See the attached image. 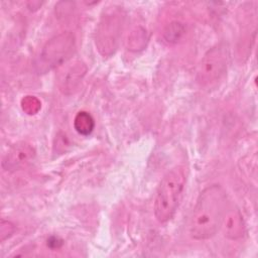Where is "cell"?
Masks as SVG:
<instances>
[{
  "instance_id": "obj_1",
  "label": "cell",
  "mask_w": 258,
  "mask_h": 258,
  "mask_svg": "<svg viewBox=\"0 0 258 258\" xmlns=\"http://www.w3.org/2000/svg\"><path fill=\"white\" fill-rule=\"evenodd\" d=\"M226 209V192L221 185L212 184L204 188L198 197L190 217V236L196 240L212 238L221 227Z\"/></svg>"
},
{
  "instance_id": "obj_2",
  "label": "cell",
  "mask_w": 258,
  "mask_h": 258,
  "mask_svg": "<svg viewBox=\"0 0 258 258\" xmlns=\"http://www.w3.org/2000/svg\"><path fill=\"white\" fill-rule=\"evenodd\" d=\"M183 167L171 168L162 177L154 201V216L160 223L169 221L175 214L185 186Z\"/></svg>"
},
{
  "instance_id": "obj_3",
  "label": "cell",
  "mask_w": 258,
  "mask_h": 258,
  "mask_svg": "<svg viewBox=\"0 0 258 258\" xmlns=\"http://www.w3.org/2000/svg\"><path fill=\"white\" fill-rule=\"evenodd\" d=\"M76 48V38L73 32H60L42 46L34 68L38 74H45L51 70L59 68L67 63L74 54Z\"/></svg>"
},
{
  "instance_id": "obj_4",
  "label": "cell",
  "mask_w": 258,
  "mask_h": 258,
  "mask_svg": "<svg viewBox=\"0 0 258 258\" xmlns=\"http://www.w3.org/2000/svg\"><path fill=\"white\" fill-rule=\"evenodd\" d=\"M123 23L124 15L117 9L108 10L101 17L95 34V44L101 55L110 56L117 50Z\"/></svg>"
},
{
  "instance_id": "obj_5",
  "label": "cell",
  "mask_w": 258,
  "mask_h": 258,
  "mask_svg": "<svg viewBox=\"0 0 258 258\" xmlns=\"http://www.w3.org/2000/svg\"><path fill=\"white\" fill-rule=\"evenodd\" d=\"M228 64V51L222 44L210 48L202 57L197 70V82L209 86L219 81L226 73Z\"/></svg>"
},
{
  "instance_id": "obj_6",
  "label": "cell",
  "mask_w": 258,
  "mask_h": 258,
  "mask_svg": "<svg viewBox=\"0 0 258 258\" xmlns=\"http://www.w3.org/2000/svg\"><path fill=\"white\" fill-rule=\"evenodd\" d=\"M64 64L57 74V87L63 94L71 95L83 81L88 69L82 60H74Z\"/></svg>"
},
{
  "instance_id": "obj_7",
  "label": "cell",
  "mask_w": 258,
  "mask_h": 258,
  "mask_svg": "<svg viewBox=\"0 0 258 258\" xmlns=\"http://www.w3.org/2000/svg\"><path fill=\"white\" fill-rule=\"evenodd\" d=\"M35 156V149L26 142L14 144L4 155L2 167L7 171H14L26 166Z\"/></svg>"
},
{
  "instance_id": "obj_8",
  "label": "cell",
  "mask_w": 258,
  "mask_h": 258,
  "mask_svg": "<svg viewBox=\"0 0 258 258\" xmlns=\"http://www.w3.org/2000/svg\"><path fill=\"white\" fill-rule=\"evenodd\" d=\"M225 237L231 240H238L245 234L246 228L243 216L237 208L226 209L222 219L221 227Z\"/></svg>"
},
{
  "instance_id": "obj_9",
  "label": "cell",
  "mask_w": 258,
  "mask_h": 258,
  "mask_svg": "<svg viewBox=\"0 0 258 258\" xmlns=\"http://www.w3.org/2000/svg\"><path fill=\"white\" fill-rule=\"evenodd\" d=\"M74 128L79 134L87 136L91 134L95 128L94 118L89 112L80 111L74 118Z\"/></svg>"
},
{
  "instance_id": "obj_10",
  "label": "cell",
  "mask_w": 258,
  "mask_h": 258,
  "mask_svg": "<svg viewBox=\"0 0 258 258\" xmlns=\"http://www.w3.org/2000/svg\"><path fill=\"white\" fill-rule=\"evenodd\" d=\"M148 41V35L147 31L141 27H135L128 35L126 45L129 50L132 51H138L143 49Z\"/></svg>"
},
{
  "instance_id": "obj_11",
  "label": "cell",
  "mask_w": 258,
  "mask_h": 258,
  "mask_svg": "<svg viewBox=\"0 0 258 258\" xmlns=\"http://www.w3.org/2000/svg\"><path fill=\"white\" fill-rule=\"evenodd\" d=\"M185 32V26L179 21H172L163 30V38L168 43L178 42Z\"/></svg>"
},
{
  "instance_id": "obj_12",
  "label": "cell",
  "mask_w": 258,
  "mask_h": 258,
  "mask_svg": "<svg viewBox=\"0 0 258 258\" xmlns=\"http://www.w3.org/2000/svg\"><path fill=\"white\" fill-rule=\"evenodd\" d=\"M21 109L27 115H35L41 109V102L40 100L32 95H27L21 99L20 102Z\"/></svg>"
},
{
  "instance_id": "obj_13",
  "label": "cell",
  "mask_w": 258,
  "mask_h": 258,
  "mask_svg": "<svg viewBox=\"0 0 258 258\" xmlns=\"http://www.w3.org/2000/svg\"><path fill=\"white\" fill-rule=\"evenodd\" d=\"M14 232V226L8 221H1V228H0V236L1 241H4L5 239L9 238Z\"/></svg>"
},
{
  "instance_id": "obj_14",
  "label": "cell",
  "mask_w": 258,
  "mask_h": 258,
  "mask_svg": "<svg viewBox=\"0 0 258 258\" xmlns=\"http://www.w3.org/2000/svg\"><path fill=\"white\" fill-rule=\"evenodd\" d=\"M62 245V241L58 238V237H50L47 240V246H49L50 248L54 249V248H59Z\"/></svg>"
}]
</instances>
